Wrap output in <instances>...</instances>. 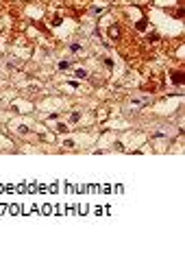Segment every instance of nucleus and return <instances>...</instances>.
Instances as JSON below:
<instances>
[{
	"mask_svg": "<svg viewBox=\"0 0 185 264\" xmlns=\"http://www.w3.org/2000/svg\"><path fill=\"white\" fill-rule=\"evenodd\" d=\"M78 118H81V114H72V118H70V122H78Z\"/></svg>",
	"mask_w": 185,
	"mask_h": 264,
	"instance_id": "obj_5",
	"label": "nucleus"
},
{
	"mask_svg": "<svg viewBox=\"0 0 185 264\" xmlns=\"http://www.w3.org/2000/svg\"><path fill=\"white\" fill-rule=\"evenodd\" d=\"M76 77H78V79H83V77H87V72H85V70H81V68H78V70H76Z\"/></svg>",
	"mask_w": 185,
	"mask_h": 264,
	"instance_id": "obj_3",
	"label": "nucleus"
},
{
	"mask_svg": "<svg viewBox=\"0 0 185 264\" xmlns=\"http://www.w3.org/2000/svg\"><path fill=\"white\" fill-rule=\"evenodd\" d=\"M67 68H70V61H61L59 63V70H67Z\"/></svg>",
	"mask_w": 185,
	"mask_h": 264,
	"instance_id": "obj_2",
	"label": "nucleus"
},
{
	"mask_svg": "<svg viewBox=\"0 0 185 264\" xmlns=\"http://www.w3.org/2000/svg\"><path fill=\"white\" fill-rule=\"evenodd\" d=\"M70 50H72V52H78V50H81V46H78V44H72Z\"/></svg>",
	"mask_w": 185,
	"mask_h": 264,
	"instance_id": "obj_4",
	"label": "nucleus"
},
{
	"mask_svg": "<svg viewBox=\"0 0 185 264\" xmlns=\"http://www.w3.org/2000/svg\"><path fill=\"white\" fill-rule=\"evenodd\" d=\"M109 35H111V39H115V37L120 35V28H118V26H111V28H109Z\"/></svg>",
	"mask_w": 185,
	"mask_h": 264,
	"instance_id": "obj_1",
	"label": "nucleus"
}]
</instances>
